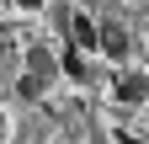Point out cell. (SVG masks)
I'll return each mask as SVG.
<instances>
[{
  "mask_svg": "<svg viewBox=\"0 0 149 144\" xmlns=\"http://www.w3.org/2000/svg\"><path fill=\"white\" fill-rule=\"evenodd\" d=\"M69 38H74L80 53H101V27L91 16H80V11H69Z\"/></svg>",
  "mask_w": 149,
  "mask_h": 144,
  "instance_id": "obj_1",
  "label": "cell"
},
{
  "mask_svg": "<svg viewBox=\"0 0 149 144\" xmlns=\"http://www.w3.org/2000/svg\"><path fill=\"white\" fill-rule=\"evenodd\" d=\"M101 53L107 59H128V32L117 22H101Z\"/></svg>",
  "mask_w": 149,
  "mask_h": 144,
  "instance_id": "obj_2",
  "label": "cell"
},
{
  "mask_svg": "<svg viewBox=\"0 0 149 144\" xmlns=\"http://www.w3.org/2000/svg\"><path fill=\"white\" fill-rule=\"evenodd\" d=\"M149 96V75H123L117 80V101H144Z\"/></svg>",
  "mask_w": 149,
  "mask_h": 144,
  "instance_id": "obj_3",
  "label": "cell"
},
{
  "mask_svg": "<svg viewBox=\"0 0 149 144\" xmlns=\"http://www.w3.org/2000/svg\"><path fill=\"white\" fill-rule=\"evenodd\" d=\"M27 75H37V80L53 75V53H48V48H32V53H27Z\"/></svg>",
  "mask_w": 149,
  "mask_h": 144,
  "instance_id": "obj_4",
  "label": "cell"
},
{
  "mask_svg": "<svg viewBox=\"0 0 149 144\" xmlns=\"http://www.w3.org/2000/svg\"><path fill=\"white\" fill-rule=\"evenodd\" d=\"M85 69H91L85 53H80V48H64V75H69V80H85Z\"/></svg>",
  "mask_w": 149,
  "mask_h": 144,
  "instance_id": "obj_5",
  "label": "cell"
},
{
  "mask_svg": "<svg viewBox=\"0 0 149 144\" xmlns=\"http://www.w3.org/2000/svg\"><path fill=\"white\" fill-rule=\"evenodd\" d=\"M16 91H22V96H37V91H43V80H37V75H22V85H16Z\"/></svg>",
  "mask_w": 149,
  "mask_h": 144,
  "instance_id": "obj_6",
  "label": "cell"
},
{
  "mask_svg": "<svg viewBox=\"0 0 149 144\" xmlns=\"http://www.w3.org/2000/svg\"><path fill=\"white\" fill-rule=\"evenodd\" d=\"M16 6H22V11H37V6H43V0H16Z\"/></svg>",
  "mask_w": 149,
  "mask_h": 144,
  "instance_id": "obj_7",
  "label": "cell"
},
{
  "mask_svg": "<svg viewBox=\"0 0 149 144\" xmlns=\"http://www.w3.org/2000/svg\"><path fill=\"white\" fill-rule=\"evenodd\" d=\"M117 144H139V139H133V134H117Z\"/></svg>",
  "mask_w": 149,
  "mask_h": 144,
  "instance_id": "obj_8",
  "label": "cell"
},
{
  "mask_svg": "<svg viewBox=\"0 0 149 144\" xmlns=\"http://www.w3.org/2000/svg\"><path fill=\"white\" fill-rule=\"evenodd\" d=\"M0 123H6V117H0Z\"/></svg>",
  "mask_w": 149,
  "mask_h": 144,
  "instance_id": "obj_9",
  "label": "cell"
}]
</instances>
